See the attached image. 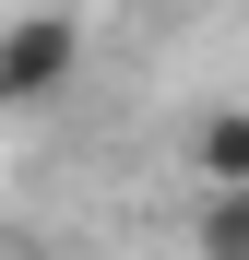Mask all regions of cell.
<instances>
[{"instance_id":"obj_2","label":"cell","mask_w":249,"mask_h":260,"mask_svg":"<svg viewBox=\"0 0 249 260\" xmlns=\"http://www.w3.org/2000/svg\"><path fill=\"white\" fill-rule=\"evenodd\" d=\"M190 178H202V201H214V189H249V107L190 118Z\"/></svg>"},{"instance_id":"obj_4","label":"cell","mask_w":249,"mask_h":260,"mask_svg":"<svg viewBox=\"0 0 249 260\" xmlns=\"http://www.w3.org/2000/svg\"><path fill=\"white\" fill-rule=\"evenodd\" d=\"M0 107H12V95H0Z\"/></svg>"},{"instance_id":"obj_1","label":"cell","mask_w":249,"mask_h":260,"mask_svg":"<svg viewBox=\"0 0 249 260\" xmlns=\"http://www.w3.org/2000/svg\"><path fill=\"white\" fill-rule=\"evenodd\" d=\"M71 71H83V24L71 12H12L0 24V95L12 107H48Z\"/></svg>"},{"instance_id":"obj_3","label":"cell","mask_w":249,"mask_h":260,"mask_svg":"<svg viewBox=\"0 0 249 260\" xmlns=\"http://www.w3.org/2000/svg\"><path fill=\"white\" fill-rule=\"evenodd\" d=\"M202 260H249V189H214V201H202Z\"/></svg>"}]
</instances>
